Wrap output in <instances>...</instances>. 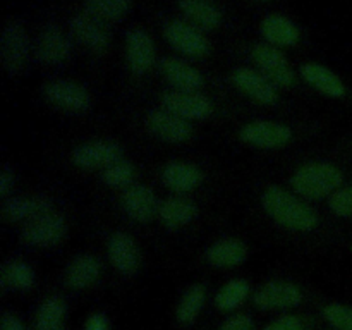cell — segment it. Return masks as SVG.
I'll list each match as a JSON object with an SVG mask.
<instances>
[{
	"mask_svg": "<svg viewBox=\"0 0 352 330\" xmlns=\"http://www.w3.org/2000/svg\"><path fill=\"white\" fill-rule=\"evenodd\" d=\"M198 208L195 203L182 196H172L158 205V217L170 229H179L195 220Z\"/></svg>",
	"mask_w": 352,
	"mask_h": 330,
	"instance_id": "26",
	"label": "cell"
},
{
	"mask_svg": "<svg viewBox=\"0 0 352 330\" xmlns=\"http://www.w3.org/2000/svg\"><path fill=\"white\" fill-rule=\"evenodd\" d=\"M253 301L260 309H289L302 302V292L292 282L272 280L254 292Z\"/></svg>",
	"mask_w": 352,
	"mask_h": 330,
	"instance_id": "15",
	"label": "cell"
},
{
	"mask_svg": "<svg viewBox=\"0 0 352 330\" xmlns=\"http://www.w3.org/2000/svg\"><path fill=\"white\" fill-rule=\"evenodd\" d=\"M239 138L243 143L261 150H278L292 141L291 127L275 120H253L241 127Z\"/></svg>",
	"mask_w": 352,
	"mask_h": 330,
	"instance_id": "8",
	"label": "cell"
},
{
	"mask_svg": "<svg viewBox=\"0 0 352 330\" xmlns=\"http://www.w3.org/2000/svg\"><path fill=\"white\" fill-rule=\"evenodd\" d=\"M122 160V150L117 143L109 140H95L82 143L72 151V162L79 168L85 170H96L103 168L105 170L110 165Z\"/></svg>",
	"mask_w": 352,
	"mask_h": 330,
	"instance_id": "11",
	"label": "cell"
},
{
	"mask_svg": "<svg viewBox=\"0 0 352 330\" xmlns=\"http://www.w3.org/2000/svg\"><path fill=\"white\" fill-rule=\"evenodd\" d=\"M162 182L174 192L195 191L203 182V172L198 165L189 162H168L162 170Z\"/></svg>",
	"mask_w": 352,
	"mask_h": 330,
	"instance_id": "22",
	"label": "cell"
},
{
	"mask_svg": "<svg viewBox=\"0 0 352 330\" xmlns=\"http://www.w3.org/2000/svg\"><path fill=\"white\" fill-rule=\"evenodd\" d=\"M146 127L153 136L167 143H186L192 138L195 129L189 120L168 112V110H153L146 116Z\"/></svg>",
	"mask_w": 352,
	"mask_h": 330,
	"instance_id": "14",
	"label": "cell"
},
{
	"mask_svg": "<svg viewBox=\"0 0 352 330\" xmlns=\"http://www.w3.org/2000/svg\"><path fill=\"white\" fill-rule=\"evenodd\" d=\"M12 188H14V172L10 170L9 165H6V167L2 168V174H0V195L7 196Z\"/></svg>",
	"mask_w": 352,
	"mask_h": 330,
	"instance_id": "39",
	"label": "cell"
},
{
	"mask_svg": "<svg viewBox=\"0 0 352 330\" xmlns=\"http://www.w3.org/2000/svg\"><path fill=\"white\" fill-rule=\"evenodd\" d=\"M177 7L186 21L203 31L217 30L223 21L222 9L213 0H177Z\"/></svg>",
	"mask_w": 352,
	"mask_h": 330,
	"instance_id": "23",
	"label": "cell"
},
{
	"mask_svg": "<svg viewBox=\"0 0 352 330\" xmlns=\"http://www.w3.org/2000/svg\"><path fill=\"white\" fill-rule=\"evenodd\" d=\"M206 302V289L201 284H195L182 294L175 309V318L182 325H191L201 313Z\"/></svg>",
	"mask_w": 352,
	"mask_h": 330,
	"instance_id": "29",
	"label": "cell"
},
{
	"mask_svg": "<svg viewBox=\"0 0 352 330\" xmlns=\"http://www.w3.org/2000/svg\"><path fill=\"white\" fill-rule=\"evenodd\" d=\"M65 316V302L58 296H50L40 305L34 318L36 330H58Z\"/></svg>",
	"mask_w": 352,
	"mask_h": 330,
	"instance_id": "32",
	"label": "cell"
},
{
	"mask_svg": "<svg viewBox=\"0 0 352 330\" xmlns=\"http://www.w3.org/2000/svg\"><path fill=\"white\" fill-rule=\"evenodd\" d=\"M134 177H136V170L133 164L126 160H119L117 164L110 165L102 174V181L113 189H127L133 186Z\"/></svg>",
	"mask_w": 352,
	"mask_h": 330,
	"instance_id": "33",
	"label": "cell"
},
{
	"mask_svg": "<svg viewBox=\"0 0 352 330\" xmlns=\"http://www.w3.org/2000/svg\"><path fill=\"white\" fill-rule=\"evenodd\" d=\"M124 55L127 67L136 76H144L153 69L157 60L155 40L144 28H131L124 38Z\"/></svg>",
	"mask_w": 352,
	"mask_h": 330,
	"instance_id": "6",
	"label": "cell"
},
{
	"mask_svg": "<svg viewBox=\"0 0 352 330\" xmlns=\"http://www.w3.org/2000/svg\"><path fill=\"white\" fill-rule=\"evenodd\" d=\"M33 54L43 65H60L71 58L72 41L64 30L48 24L38 33L33 43Z\"/></svg>",
	"mask_w": 352,
	"mask_h": 330,
	"instance_id": "9",
	"label": "cell"
},
{
	"mask_svg": "<svg viewBox=\"0 0 352 330\" xmlns=\"http://www.w3.org/2000/svg\"><path fill=\"white\" fill-rule=\"evenodd\" d=\"M330 210L339 217H352V188H340L330 196Z\"/></svg>",
	"mask_w": 352,
	"mask_h": 330,
	"instance_id": "35",
	"label": "cell"
},
{
	"mask_svg": "<svg viewBox=\"0 0 352 330\" xmlns=\"http://www.w3.org/2000/svg\"><path fill=\"white\" fill-rule=\"evenodd\" d=\"M102 274V265L93 254H79L67 267L64 275L65 285L72 291H82L95 284Z\"/></svg>",
	"mask_w": 352,
	"mask_h": 330,
	"instance_id": "24",
	"label": "cell"
},
{
	"mask_svg": "<svg viewBox=\"0 0 352 330\" xmlns=\"http://www.w3.org/2000/svg\"><path fill=\"white\" fill-rule=\"evenodd\" d=\"M43 95L55 109L62 112H86L91 105V96L88 89L71 79H52L45 85Z\"/></svg>",
	"mask_w": 352,
	"mask_h": 330,
	"instance_id": "7",
	"label": "cell"
},
{
	"mask_svg": "<svg viewBox=\"0 0 352 330\" xmlns=\"http://www.w3.org/2000/svg\"><path fill=\"white\" fill-rule=\"evenodd\" d=\"M164 36L175 52L192 58H203L212 52L205 31L186 19H170L164 24Z\"/></svg>",
	"mask_w": 352,
	"mask_h": 330,
	"instance_id": "4",
	"label": "cell"
},
{
	"mask_svg": "<svg viewBox=\"0 0 352 330\" xmlns=\"http://www.w3.org/2000/svg\"><path fill=\"white\" fill-rule=\"evenodd\" d=\"M251 58L258 71L275 86L291 88L296 82V72L280 48L268 43H256L251 48Z\"/></svg>",
	"mask_w": 352,
	"mask_h": 330,
	"instance_id": "5",
	"label": "cell"
},
{
	"mask_svg": "<svg viewBox=\"0 0 352 330\" xmlns=\"http://www.w3.org/2000/svg\"><path fill=\"white\" fill-rule=\"evenodd\" d=\"M292 188L302 198L320 199L332 196L340 189L344 182V174L337 165L329 162H311L294 172L291 179Z\"/></svg>",
	"mask_w": 352,
	"mask_h": 330,
	"instance_id": "2",
	"label": "cell"
},
{
	"mask_svg": "<svg viewBox=\"0 0 352 330\" xmlns=\"http://www.w3.org/2000/svg\"><path fill=\"white\" fill-rule=\"evenodd\" d=\"M299 74L311 88H315L322 95L330 96V98H344L346 96L347 88L344 81L339 74H336L327 65L318 64V62H306L299 69Z\"/></svg>",
	"mask_w": 352,
	"mask_h": 330,
	"instance_id": "20",
	"label": "cell"
},
{
	"mask_svg": "<svg viewBox=\"0 0 352 330\" xmlns=\"http://www.w3.org/2000/svg\"><path fill=\"white\" fill-rule=\"evenodd\" d=\"M254 2H267V0H254Z\"/></svg>",
	"mask_w": 352,
	"mask_h": 330,
	"instance_id": "41",
	"label": "cell"
},
{
	"mask_svg": "<svg viewBox=\"0 0 352 330\" xmlns=\"http://www.w3.org/2000/svg\"><path fill=\"white\" fill-rule=\"evenodd\" d=\"M2 285L10 291H30L34 285V272L21 260L7 261L2 268Z\"/></svg>",
	"mask_w": 352,
	"mask_h": 330,
	"instance_id": "31",
	"label": "cell"
},
{
	"mask_svg": "<svg viewBox=\"0 0 352 330\" xmlns=\"http://www.w3.org/2000/svg\"><path fill=\"white\" fill-rule=\"evenodd\" d=\"M58 330H62V329H58Z\"/></svg>",
	"mask_w": 352,
	"mask_h": 330,
	"instance_id": "42",
	"label": "cell"
},
{
	"mask_svg": "<svg viewBox=\"0 0 352 330\" xmlns=\"http://www.w3.org/2000/svg\"><path fill=\"white\" fill-rule=\"evenodd\" d=\"M2 330H26V327L14 313L6 311L2 315Z\"/></svg>",
	"mask_w": 352,
	"mask_h": 330,
	"instance_id": "40",
	"label": "cell"
},
{
	"mask_svg": "<svg viewBox=\"0 0 352 330\" xmlns=\"http://www.w3.org/2000/svg\"><path fill=\"white\" fill-rule=\"evenodd\" d=\"M31 40L19 21H7L2 30L0 41V57L2 67L9 76L23 74L30 62Z\"/></svg>",
	"mask_w": 352,
	"mask_h": 330,
	"instance_id": "3",
	"label": "cell"
},
{
	"mask_svg": "<svg viewBox=\"0 0 352 330\" xmlns=\"http://www.w3.org/2000/svg\"><path fill=\"white\" fill-rule=\"evenodd\" d=\"M107 254L117 272L133 275L140 268L141 253L136 241L126 232H116L107 244Z\"/></svg>",
	"mask_w": 352,
	"mask_h": 330,
	"instance_id": "18",
	"label": "cell"
},
{
	"mask_svg": "<svg viewBox=\"0 0 352 330\" xmlns=\"http://www.w3.org/2000/svg\"><path fill=\"white\" fill-rule=\"evenodd\" d=\"M250 296V284L244 278H232L219 289L215 296V306L220 311H234Z\"/></svg>",
	"mask_w": 352,
	"mask_h": 330,
	"instance_id": "30",
	"label": "cell"
},
{
	"mask_svg": "<svg viewBox=\"0 0 352 330\" xmlns=\"http://www.w3.org/2000/svg\"><path fill=\"white\" fill-rule=\"evenodd\" d=\"M260 33L265 43L277 48H291L301 41V30L291 17L280 12H272L261 19Z\"/></svg>",
	"mask_w": 352,
	"mask_h": 330,
	"instance_id": "17",
	"label": "cell"
},
{
	"mask_svg": "<svg viewBox=\"0 0 352 330\" xmlns=\"http://www.w3.org/2000/svg\"><path fill=\"white\" fill-rule=\"evenodd\" d=\"M230 81L241 93L261 105H272L278 98L277 86L270 79L265 78L258 69L237 67L230 76Z\"/></svg>",
	"mask_w": 352,
	"mask_h": 330,
	"instance_id": "16",
	"label": "cell"
},
{
	"mask_svg": "<svg viewBox=\"0 0 352 330\" xmlns=\"http://www.w3.org/2000/svg\"><path fill=\"white\" fill-rule=\"evenodd\" d=\"M69 31L78 43L93 54H103L110 47V33L105 24L86 12H76L69 19Z\"/></svg>",
	"mask_w": 352,
	"mask_h": 330,
	"instance_id": "13",
	"label": "cell"
},
{
	"mask_svg": "<svg viewBox=\"0 0 352 330\" xmlns=\"http://www.w3.org/2000/svg\"><path fill=\"white\" fill-rule=\"evenodd\" d=\"M48 212H52L50 201L45 196L10 198L3 205V217L9 222H30V220Z\"/></svg>",
	"mask_w": 352,
	"mask_h": 330,
	"instance_id": "27",
	"label": "cell"
},
{
	"mask_svg": "<svg viewBox=\"0 0 352 330\" xmlns=\"http://www.w3.org/2000/svg\"><path fill=\"white\" fill-rule=\"evenodd\" d=\"M164 78L179 91H198L203 86V74L189 62L179 57H165L160 62Z\"/></svg>",
	"mask_w": 352,
	"mask_h": 330,
	"instance_id": "21",
	"label": "cell"
},
{
	"mask_svg": "<svg viewBox=\"0 0 352 330\" xmlns=\"http://www.w3.org/2000/svg\"><path fill=\"white\" fill-rule=\"evenodd\" d=\"M327 322L337 330H352V306L332 302L323 308Z\"/></svg>",
	"mask_w": 352,
	"mask_h": 330,
	"instance_id": "34",
	"label": "cell"
},
{
	"mask_svg": "<svg viewBox=\"0 0 352 330\" xmlns=\"http://www.w3.org/2000/svg\"><path fill=\"white\" fill-rule=\"evenodd\" d=\"M219 330H254V322L251 316L241 313V315H234L227 318L219 327Z\"/></svg>",
	"mask_w": 352,
	"mask_h": 330,
	"instance_id": "37",
	"label": "cell"
},
{
	"mask_svg": "<svg viewBox=\"0 0 352 330\" xmlns=\"http://www.w3.org/2000/svg\"><path fill=\"white\" fill-rule=\"evenodd\" d=\"M133 9V0H86L85 12L100 23H119Z\"/></svg>",
	"mask_w": 352,
	"mask_h": 330,
	"instance_id": "28",
	"label": "cell"
},
{
	"mask_svg": "<svg viewBox=\"0 0 352 330\" xmlns=\"http://www.w3.org/2000/svg\"><path fill=\"white\" fill-rule=\"evenodd\" d=\"M162 105L186 120H203L213 113V103L198 91H167L162 96Z\"/></svg>",
	"mask_w": 352,
	"mask_h": 330,
	"instance_id": "12",
	"label": "cell"
},
{
	"mask_svg": "<svg viewBox=\"0 0 352 330\" xmlns=\"http://www.w3.org/2000/svg\"><path fill=\"white\" fill-rule=\"evenodd\" d=\"M85 330H110V323L103 313H93L86 320Z\"/></svg>",
	"mask_w": 352,
	"mask_h": 330,
	"instance_id": "38",
	"label": "cell"
},
{
	"mask_svg": "<svg viewBox=\"0 0 352 330\" xmlns=\"http://www.w3.org/2000/svg\"><path fill=\"white\" fill-rule=\"evenodd\" d=\"M120 203L126 215L141 223L150 222L155 213H158V205H160L153 189L144 184H133L124 189Z\"/></svg>",
	"mask_w": 352,
	"mask_h": 330,
	"instance_id": "19",
	"label": "cell"
},
{
	"mask_svg": "<svg viewBox=\"0 0 352 330\" xmlns=\"http://www.w3.org/2000/svg\"><path fill=\"white\" fill-rule=\"evenodd\" d=\"M263 208L278 226L296 232H309L318 226V215L302 199L285 189L272 186L261 196Z\"/></svg>",
	"mask_w": 352,
	"mask_h": 330,
	"instance_id": "1",
	"label": "cell"
},
{
	"mask_svg": "<svg viewBox=\"0 0 352 330\" xmlns=\"http://www.w3.org/2000/svg\"><path fill=\"white\" fill-rule=\"evenodd\" d=\"M246 258L248 246L236 237H226V239L217 241L206 251V261L215 268L239 267L246 261Z\"/></svg>",
	"mask_w": 352,
	"mask_h": 330,
	"instance_id": "25",
	"label": "cell"
},
{
	"mask_svg": "<svg viewBox=\"0 0 352 330\" xmlns=\"http://www.w3.org/2000/svg\"><path fill=\"white\" fill-rule=\"evenodd\" d=\"M263 330H302V322L296 315H284L272 320Z\"/></svg>",
	"mask_w": 352,
	"mask_h": 330,
	"instance_id": "36",
	"label": "cell"
},
{
	"mask_svg": "<svg viewBox=\"0 0 352 330\" xmlns=\"http://www.w3.org/2000/svg\"><path fill=\"white\" fill-rule=\"evenodd\" d=\"M67 234V222L60 213L48 212L36 219L30 220L24 226L23 243L34 248H52L57 246Z\"/></svg>",
	"mask_w": 352,
	"mask_h": 330,
	"instance_id": "10",
	"label": "cell"
}]
</instances>
